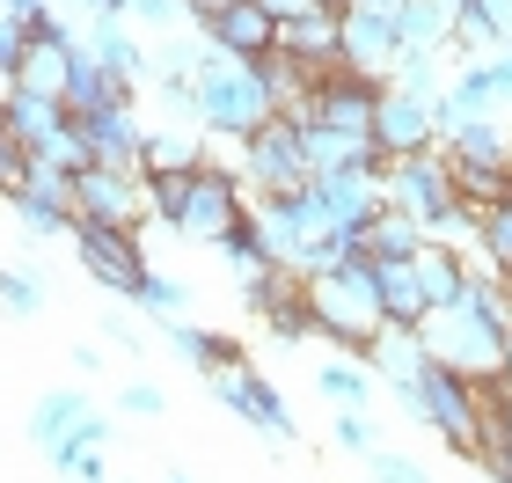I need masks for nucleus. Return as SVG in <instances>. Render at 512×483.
<instances>
[{"mask_svg":"<svg viewBox=\"0 0 512 483\" xmlns=\"http://www.w3.org/2000/svg\"><path fill=\"white\" fill-rule=\"evenodd\" d=\"M81 147L96 169H118V176H139V154H147V118L139 103H118V110H96V118H74Z\"/></svg>","mask_w":512,"mask_h":483,"instance_id":"obj_13","label":"nucleus"},{"mask_svg":"<svg viewBox=\"0 0 512 483\" xmlns=\"http://www.w3.org/2000/svg\"><path fill=\"white\" fill-rule=\"evenodd\" d=\"M22 176H30V154H22V140H15L8 125H0V205L22 191Z\"/></svg>","mask_w":512,"mask_h":483,"instance_id":"obj_41","label":"nucleus"},{"mask_svg":"<svg viewBox=\"0 0 512 483\" xmlns=\"http://www.w3.org/2000/svg\"><path fill=\"white\" fill-rule=\"evenodd\" d=\"M213 396H220L227 410H235V418H249L271 447H293V440H300V425H293L286 396L271 388V374H264L256 359H242V366H227V374H213Z\"/></svg>","mask_w":512,"mask_h":483,"instance_id":"obj_8","label":"nucleus"},{"mask_svg":"<svg viewBox=\"0 0 512 483\" xmlns=\"http://www.w3.org/2000/svg\"><path fill=\"white\" fill-rule=\"evenodd\" d=\"M183 301H191V286H183V279H161V271H147V286L132 293V308L147 315V322H176Z\"/></svg>","mask_w":512,"mask_h":483,"instance_id":"obj_37","label":"nucleus"},{"mask_svg":"<svg viewBox=\"0 0 512 483\" xmlns=\"http://www.w3.org/2000/svg\"><path fill=\"white\" fill-rule=\"evenodd\" d=\"M374 103H381V81L330 66V74L315 81V96H308V125H330V132H366V140H374Z\"/></svg>","mask_w":512,"mask_h":483,"instance_id":"obj_14","label":"nucleus"},{"mask_svg":"<svg viewBox=\"0 0 512 483\" xmlns=\"http://www.w3.org/2000/svg\"><path fill=\"white\" fill-rule=\"evenodd\" d=\"M315 388H322V403H337V410H366L374 403V374H366L359 359H322Z\"/></svg>","mask_w":512,"mask_h":483,"instance_id":"obj_32","label":"nucleus"},{"mask_svg":"<svg viewBox=\"0 0 512 483\" xmlns=\"http://www.w3.org/2000/svg\"><path fill=\"white\" fill-rule=\"evenodd\" d=\"M242 301H249L256 322H264V315H278V308H300V301H308V279H300L293 264H264L256 279H242Z\"/></svg>","mask_w":512,"mask_h":483,"instance_id":"obj_31","label":"nucleus"},{"mask_svg":"<svg viewBox=\"0 0 512 483\" xmlns=\"http://www.w3.org/2000/svg\"><path fill=\"white\" fill-rule=\"evenodd\" d=\"M161 483H191V476H183V469H169V476H161Z\"/></svg>","mask_w":512,"mask_h":483,"instance_id":"obj_52","label":"nucleus"},{"mask_svg":"<svg viewBox=\"0 0 512 483\" xmlns=\"http://www.w3.org/2000/svg\"><path fill=\"white\" fill-rule=\"evenodd\" d=\"M264 330H271V344H315V315H308V301H300V308L264 315Z\"/></svg>","mask_w":512,"mask_h":483,"instance_id":"obj_40","label":"nucleus"},{"mask_svg":"<svg viewBox=\"0 0 512 483\" xmlns=\"http://www.w3.org/2000/svg\"><path fill=\"white\" fill-rule=\"evenodd\" d=\"M110 483H125V476H110Z\"/></svg>","mask_w":512,"mask_h":483,"instance_id":"obj_53","label":"nucleus"},{"mask_svg":"<svg viewBox=\"0 0 512 483\" xmlns=\"http://www.w3.org/2000/svg\"><path fill=\"white\" fill-rule=\"evenodd\" d=\"M191 103H198L205 147H213V140H235L242 147L249 132L271 125V96H264V81H256V66L220 59V52H205V66L191 74Z\"/></svg>","mask_w":512,"mask_h":483,"instance_id":"obj_1","label":"nucleus"},{"mask_svg":"<svg viewBox=\"0 0 512 483\" xmlns=\"http://www.w3.org/2000/svg\"><path fill=\"white\" fill-rule=\"evenodd\" d=\"M118 103H139V88H125L118 74H103L88 52H74L66 88H59V110H66V118H96V110H118Z\"/></svg>","mask_w":512,"mask_h":483,"instance_id":"obj_18","label":"nucleus"},{"mask_svg":"<svg viewBox=\"0 0 512 483\" xmlns=\"http://www.w3.org/2000/svg\"><path fill=\"white\" fill-rule=\"evenodd\" d=\"M483 476H498V483H512V447H505V454H498V462L483 469Z\"/></svg>","mask_w":512,"mask_h":483,"instance_id":"obj_50","label":"nucleus"},{"mask_svg":"<svg viewBox=\"0 0 512 483\" xmlns=\"http://www.w3.org/2000/svg\"><path fill=\"white\" fill-rule=\"evenodd\" d=\"M74 257H81V271L96 279L103 293H132L147 286V271H154V257H147V242L132 235V227H96V220H74Z\"/></svg>","mask_w":512,"mask_h":483,"instance_id":"obj_6","label":"nucleus"},{"mask_svg":"<svg viewBox=\"0 0 512 483\" xmlns=\"http://www.w3.org/2000/svg\"><path fill=\"white\" fill-rule=\"evenodd\" d=\"M308 205H315V220L330 227V235H366V220L388 205L381 169H330V176H315Z\"/></svg>","mask_w":512,"mask_h":483,"instance_id":"obj_9","label":"nucleus"},{"mask_svg":"<svg viewBox=\"0 0 512 483\" xmlns=\"http://www.w3.org/2000/svg\"><path fill=\"white\" fill-rule=\"evenodd\" d=\"M205 52H213V44L198 37V22H191V30L154 37V44H147V81H191L198 66H205Z\"/></svg>","mask_w":512,"mask_h":483,"instance_id":"obj_30","label":"nucleus"},{"mask_svg":"<svg viewBox=\"0 0 512 483\" xmlns=\"http://www.w3.org/2000/svg\"><path fill=\"white\" fill-rule=\"evenodd\" d=\"M403 59L395 44V15H366V8H337V66L344 74H366L388 88V66Z\"/></svg>","mask_w":512,"mask_h":483,"instance_id":"obj_10","label":"nucleus"},{"mask_svg":"<svg viewBox=\"0 0 512 483\" xmlns=\"http://www.w3.org/2000/svg\"><path fill=\"white\" fill-rule=\"evenodd\" d=\"M278 52L300 66H337V0H315L308 15L278 22Z\"/></svg>","mask_w":512,"mask_h":483,"instance_id":"obj_19","label":"nucleus"},{"mask_svg":"<svg viewBox=\"0 0 512 483\" xmlns=\"http://www.w3.org/2000/svg\"><path fill=\"white\" fill-rule=\"evenodd\" d=\"M366 469H374V483H432V469L425 462H410V454H366Z\"/></svg>","mask_w":512,"mask_h":483,"instance_id":"obj_42","label":"nucleus"},{"mask_svg":"<svg viewBox=\"0 0 512 483\" xmlns=\"http://www.w3.org/2000/svg\"><path fill=\"white\" fill-rule=\"evenodd\" d=\"M308 315H315V337H330L337 352H366V344L381 337V301H374V264L352 257L337 271H322L308 279Z\"/></svg>","mask_w":512,"mask_h":483,"instance_id":"obj_2","label":"nucleus"},{"mask_svg":"<svg viewBox=\"0 0 512 483\" xmlns=\"http://www.w3.org/2000/svg\"><path fill=\"white\" fill-rule=\"evenodd\" d=\"M432 147H439L432 103H410V96H395V88H381V103H374V154L403 161V154H432Z\"/></svg>","mask_w":512,"mask_h":483,"instance_id":"obj_16","label":"nucleus"},{"mask_svg":"<svg viewBox=\"0 0 512 483\" xmlns=\"http://www.w3.org/2000/svg\"><path fill=\"white\" fill-rule=\"evenodd\" d=\"M8 213H15V227H22L30 242H44V235H74V205H52V198L15 191V198H8Z\"/></svg>","mask_w":512,"mask_h":483,"instance_id":"obj_33","label":"nucleus"},{"mask_svg":"<svg viewBox=\"0 0 512 483\" xmlns=\"http://www.w3.org/2000/svg\"><path fill=\"white\" fill-rule=\"evenodd\" d=\"M235 176L249 183V205H256V198H300V191H308V154H300V125L271 118L264 132H249L242 154H235Z\"/></svg>","mask_w":512,"mask_h":483,"instance_id":"obj_5","label":"nucleus"},{"mask_svg":"<svg viewBox=\"0 0 512 483\" xmlns=\"http://www.w3.org/2000/svg\"><path fill=\"white\" fill-rule=\"evenodd\" d=\"M417 344H425V359L432 366H447V374H461V381H498V366H505V330H491L483 315H469V308H439V315H425L417 322Z\"/></svg>","mask_w":512,"mask_h":483,"instance_id":"obj_4","label":"nucleus"},{"mask_svg":"<svg viewBox=\"0 0 512 483\" xmlns=\"http://www.w3.org/2000/svg\"><path fill=\"white\" fill-rule=\"evenodd\" d=\"M359 359H366V374L388 381V388H410L417 374H425V344H417V330H381Z\"/></svg>","mask_w":512,"mask_h":483,"instance_id":"obj_28","label":"nucleus"},{"mask_svg":"<svg viewBox=\"0 0 512 483\" xmlns=\"http://www.w3.org/2000/svg\"><path fill=\"white\" fill-rule=\"evenodd\" d=\"M198 37L213 44L220 59H242V66H256V59H264L271 44H278V22H271L264 8H256V0H227V8H213V15L198 22Z\"/></svg>","mask_w":512,"mask_h":483,"instance_id":"obj_15","label":"nucleus"},{"mask_svg":"<svg viewBox=\"0 0 512 483\" xmlns=\"http://www.w3.org/2000/svg\"><path fill=\"white\" fill-rule=\"evenodd\" d=\"M461 15L483 22V30H491V44H512V0H461Z\"/></svg>","mask_w":512,"mask_h":483,"instance_id":"obj_43","label":"nucleus"},{"mask_svg":"<svg viewBox=\"0 0 512 483\" xmlns=\"http://www.w3.org/2000/svg\"><path fill=\"white\" fill-rule=\"evenodd\" d=\"M469 257L483 264V271H512V205H491V213H483V227H476V242H469Z\"/></svg>","mask_w":512,"mask_h":483,"instance_id":"obj_34","label":"nucleus"},{"mask_svg":"<svg viewBox=\"0 0 512 483\" xmlns=\"http://www.w3.org/2000/svg\"><path fill=\"white\" fill-rule=\"evenodd\" d=\"M483 483H498V476H483Z\"/></svg>","mask_w":512,"mask_h":483,"instance_id":"obj_54","label":"nucleus"},{"mask_svg":"<svg viewBox=\"0 0 512 483\" xmlns=\"http://www.w3.org/2000/svg\"><path fill=\"white\" fill-rule=\"evenodd\" d=\"M483 81H491V96H498V110H512V44H498V52L483 59Z\"/></svg>","mask_w":512,"mask_h":483,"instance_id":"obj_46","label":"nucleus"},{"mask_svg":"<svg viewBox=\"0 0 512 483\" xmlns=\"http://www.w3.org/2000/svg\"><path fill=\"white\" fill-rule=\"evenodd\" d=\"M505 125H512V118H505Z\"/></svg>","mask_w":512,"mask_h":483,"instance_id":"obj_57","label":"nucleus"},{"mask_svg":"<svg viewBox=\"0 0 512 483\" xmlns=\"http://www.w3.org/2000/svg\"><path fill=\"white\" fill-rule=\"evenodd\" d=\"M374 301H381V330H417V322L432 315L410 264H374Z\"/></svg>","mask_w":512,"mask_h":483,"instance_id":"obj_23","label":"nucleus"},{"mask_svg":"<svg viewBox=\"0 0 512 483\" xmlns=\"http://www.w3.org/2000/svg\"><path fill=\"white\" fill-rule=\"evenodd\" d=\"M169 344H176V359H191L198 366V374L205 381H213V374H227V366H242L249 352H242V344L235 337H227V330H198V322H169Z\"/></svg>","mask_w":512,"mask_h":483,"instance_id":"obj_27","label":"nucleus"},{"mask_svg":"<svg viewBox=\"0 0 512 483\" xmlns=\"http://www.w3.org/2000/svg\"><path fill=\"white\" fill-rule=\"evenodd\" d=\"M454 8H461V0H454Z\"/></svg>","mask_w":512,"mask_h":483,"instance_id":"obj_55","label":"nucleus"},{"mask_svg":"<svg viewBox=\"0 0 512 483\" xmlns=\"http://www.w3.org/2000/svg\"><path fill=\"white\" fill-rule=\"evenodd\" d=\"M103 337H110V344H118V352H139V330H132V322H125V315H110V322H103Z\"/></svg>","mask_w":512,"mask_h":483,"instance_id":"obj_47","label":"nucleus"},{"mask_svg":"<svg viewBox=\"0 0 512 483\" xmlns=\"http://www.w3.org/2000/svg\"><path fill=\"white\" fill-rule=\"evenodd\" d=\"M0 308H8L15 322H30L44 308V279H37L30 264H0Z\"/></svg>","mask_w":512,"mask_h":483,"instance_id":"obj_36","label":"nucleus"},{"mask_svg":"<svg viewBox=\"0 0 512 483\" xmlns=\"http://www.w3.org/2000/svg\"><path fill=\"white\" fill-rule=\"evenodd\" d=\"M125 22H139L147 37H169V30H191L183 0H125Z\"/></svg>","mask_w":512,"mask_h":483,"instance_id":"obj_38","label":"nucleus"},{"mask_svg":"<svg viewBox=\"0 0 512 483\" xmlns=\"http://www.w3.org/2000/svg\"><path fill=\"white\" fill-rule=\"evenodd\" d=\"M454 0H395V44L403 52H447Z\"/></svg>","mask_w":512,"mask_h":483,"instance_id":"obj_26","label":"nucleus"},{"mask_svg":"<svg viewBox=\"0 0 512 483\" xmlns=\"http://www.w3.org/2000/svg\"><path fill=\"white\" fill-rule=\"evenodd\" d=\"M103 447H110V418H103V410H88V418H81L74 432H66V440H59L52 454H44V462H52V469L66 476V469L81 462V454H103Z\"/></svg>","mask_w":512,"mask_h":483,"instance_id":"obj_35","label":"nucleus"},{"mask_svg":"<svg viewBox=\"0 0 512 483\" xmlns=\"http://www.w3.org/2000/svg\"><path fill=\"white\" fill-rule=\"evenodd\" d=\"M417 249H425V227H417L410 213H395V205H381V213L366 220V235H359L366 264H410Z\"/></svg>","mask_w":512,"mask_h":483,"instance_id":"obj_25","label":"nucleus"},{"mask_svg":"<svg viewBox=\"0 0 512 483\" xmlns=\"http://www.w3.org/2000/svg\"><path fill=\"white\" fill-rule=\"evenodd\" d=\"M22 44H30V30H22V15L0 0V88H8V74H15V59H22Z\"/></svg>","mask_w":512,"mask_h":483,"instance_id":"obj_44","label":"nucleus"},{"mask_svg":"<svg viewBox=\"0 0 512 483\" xmlns=\"http://www.w3.org/2000/svg\"><path fill=\"white\" fill-rule=\"evenodd\" d=\"M213 147L205 132H176V125H147V154H139V176H198Z\"/></svg>","mask_w":512,"mask_h":483,"instance_id":"obj_21","label":"nucleus"},{"mask_svg":"<svg viewBox=\"0 0 512 483\" xmlns=\"http://www.w3.org/2000/svg\"><path fill=\"white\" fill-rule=\"evenodd\" d=\"M118 410H125V418H161L169 396H161L154 381H125V388H118Z\"/></svg>","mask_w":512,"mask_h":483,"instance_id":"obj_45","label":"nucleus"},{"mask_svg":"<svg viewBox=\"0 0 512 483\" xmlns=\"http://www.w3.org/2000/svg\"><path fill=\"white\" fill-rule=\"evenodd\" d=\"M213 8H227V0H183V15H191V22H205Z\"/></svg>","mask_w":512,"mask_h":483,"instance_id":"obj_49","label":"nucleus"},{"mask_svg":"<svg viewBox=\"0 0 512 483\" xmlns=\"http://www.w3.org/2000/svg\"><path fill=\"white\" fill-rule=\"evenodd\" d=\"M410 271H417V286H425V301H432V315L439 308H454L461 293H469V249H447V242H425L410 257Z\"/></svg>","mask_w":512,"mask_h":483,"instance_id":"obj_22","label":"nucleus"},{"mask_svg":"<svg viewBox=\"0 0 512 483\" xmlns=\"http://www.w3.org/2000/svg\"><path fill=\"white\" fill-rule=\"evenodd\" d=\"M74 220H96V227H147V198H139V176H118V169H88L74 176Z\"/></svg>","mask_w":512,"mask_h":483,"instance_id":"obj_11","label":"nucleus"},{"mask_svg":"<svg viewBox=\"0 0 512 483\" xmlns=\"http://www.w3.org/2000/svg\"><path fill=\"white\" fill-rule=\"evenodd\" d=\"M395 403H403L417 425H432L461 462H476V440H483V388L476 381H461V374H447V366L425 359V374H417L410 388H395Z\"/></svg>","mask_w":512,"mask_h":483,"instance_id":"obj_3","label":"nucleus"},{"mask_svg":"<svg viewBox=\"0 0 512 483\" xmlns=\"http://www.w3.org/2000/svg\"><path fill=\"white\" fill-rule=\"evenodd\" d=\"M256 8H264L271 22H286V15H308V8H315V0H256Z\"/></svg>","mask_w":512,"mask_h":483,"instance_id":"obj_48","label":"nucleus"},{"mask_svg":"<svg viewBox=\"0 0 512 483\" xmlns=\"http://www.w3.org/2000/svg\"><path fill=\"white\" fill-rule=\"evenodd\" d=\"M337 8H344V0H337Z\"/></svg>","mask_w":512,"mask_h":483,"instance_id":"obj_56","label":"nucleus"},{"mask_svg":"<svg viewBox=\"0 0 512 483\" xmlns=\"http://www.w3.org/2000/svg\"><path fill=\"white\" fill-rule=\"evenodd\" d=\"M381 191L395 213H410V220H432L439 205H454V183H447V161L432 154H403V161H381Z\"/></svg>","mask_w":512,"mask_h":483,"instance_id":"obj_12","label":"nucleus"},{"mask_svg":"<svg viewBox=\"0 0 512 483\" xmlns=\"http://www.w3.org/2000/svg\"><path fill=\"white\" fill-rule=\"evenodd\" d=\"M0 125H8L15 140H22V154H30V161H44V154L66 140V125H74V118H66L52 96H30V88H0Z\"/></svg>","mask_w":512,"mask_h":483,"instance_id":"obj_17","label":"nucleus"},{"mask_svg":"<svg viewBox=\"0 0 512 483\" xmlns=\"http://www.w3.org/2000/svg\"><path fill=\"white\" fill-rule=\"evenodd\" d=\"M447 161H469V169H512V125L505 118H469L461 132L439 140Z\"/></svg>","mask_w":512,"mask_h":483,"instance_id":"obj_24","label":"nucleus"},{"mask_svg":"<svg viewBox=\"0 0 512 483\" xmlns=\"http://www.w3.org/2000/svg\"><path fill=\"white\" fill-rule=\"evenodd\" d=\"M88 410H96V403H88V388H44V396L30 403V440H37L44 454H52V447L66 440V432H74V425L88 418Z\"/></svg>","mask_w":512,"mask_h":483,"instance_id":"obj_29","label":"nucleus"},{"mask_svg":"<svg viewBox=\"0 0 512 483\" xmlns=\"http://www.w3.org/2000/svg\"><path fill=\"white\" fill-rule=\"evenodd\" d=\"M249 213V183L235 176V161H205L191 176V191H183V213H176V235L183 242H205L213 249L227 227Z\"/></svg>","mask_w":512,"mask_h":483,"instance_id":"obj_7","label":"nucleus"},{"mask_svg":"<svg viewBox=\"0 0 512 483\" xmlns=\"http://www.w3.org/2000/svg\"><path fill=\"white\" fill-rule=\"evenodd\" d=\"M330 432H337V447H344V454H381V447H388V440H381V425L366 418V410H337Z\"/></svg>","mask_w":512,"mask_h":483,"instance_id":"obj_39","label":"nucleus"},{"mask_svg":"<svg viewBox=\"0 0 512 483\" xmlns=\"http://www.w3.org/2000/svg\"><path fill=\"white\" fill-rule=\"evenodd\" d=\"M498 425H505V440H512V388L498 396Z\"/></svg>","mask_w":512,"mask_h":483,"instance_id":"obj_51","label":"nucleus"},{"mask_svg":"<svg viewBox=\"0 0 512 483\" xmlns=\"http://www.w3.org/2000/svg\"><path fill=\"white\" fill-rule=\"evenodd\" d=\"M74 52H81L74 37H30V44H22V59H15V74H8V88H30V96H52L59 103Z\"/></svg>","mask_w":512,"mask_h":483,"instance_id":"obj_20","label":"nucleus"}]
</instances>
